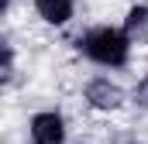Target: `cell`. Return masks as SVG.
<instances>
[{"label":"cell","instance_id":"ba28073f","mask_svg":"<svg viewBox=\"0 0 148 144\" xmlns=\"http://www.w3.org/2000/svg\"><path fill=\"white\" fill-rule=\"evenodd\" d=\"M10 3H14V0H3V10H7V7H10Z\"/></svg>","mask_w":148,"mask_h":144},{"label":"cell","instance_id":"52a82bcc","mask_svg":"<svg viewBox=\"0 0 148 144\" xmlns=\"http://www.w3.org/2000/svg\"><path fill=\"white\" fill-rule=\"evenodd\" d=\"M134 103L148 110V75H145V79H138V86H134Z\"/></svg>","mask_w":148,"mask_h":144},{"label":"cell","instance_id":"7a4b0ae2","mask_svg":"<svg viewBox=\"0 0 148 144\" xmlns=\"http://www.w3.org/2000/svg\"><path fill=\"white\" fill-rule=\"evenodd\" d=\"M69 127L59 110H38L28 120V141L31 144H66Z\"/></svg>","mask_w":148,"mask_h":144},{"label":"cell","instance_id":"5b68a950","mask_svg":"<svg viewBox=\"0 0 148 144\" xmlns=\"http://www.w3.org/2000/svg\"><path fill=\"white\" fill-rule=\"evenodd\" d=\"M124 28H127V35L134 38V41L148 38V7H145V3H138V7H131V10H127Z\"/></svg>","mask_w":148,"mask_h":144},{"label":"cell","instance_id":"8992f818","mask_svg":"<svg viewBox=\"0 0 148 144\" xmlns=\"http://www.w3.org/2000/svg\"><path fill=\"white\" fill-rule=\"evenodd\" d=\"M10 75H14V48L3 41V82H10Z\"/></svg>","mask_w":148,"mask_h":144},{"label":"cell","instance_id":"277c9868","mask_svg":"<svg viewBox=\"0 0 148 144\" xmlns=\"http://www.w3.org/2000/svg\"><path fill=\"white\" fill-rule=\"evenodd\" d=\"M31 7H35V14L48 24V28L69 24L73 14H76V0H31Z\"/></svg>","mask_w":148,"mask_h":144},{"label":"cell","instance_id":"6da1fadb","mask_svg":"<svg viewBox=\"0 0 148 144\" xmlns=\"http://www.w3.org/2000/svg\"><path fill=\"white\" fill-rule=\"evenodd\" d=\"M131 48L134 38L127 35L124 24H93L76 38V52L100 69H124L131 62Z\"/></svg>","mask_w":148,"mask_h":144},{"label":"cell","instance_id":"3957f363","mask_svg":"<svg viewBox=\"0 0 148 144\" xmlns=\"http://www.w3.org/2000/svg\"><path fill=\"white\" fill-rule=\"evenodd\" d=\"M83 100L90 103L93 110H117L121 103H124V89L114 82L110 75H93L86 86H83Z\"/></svg>","mask_w":148,"mask_h":144}]
</instances>
